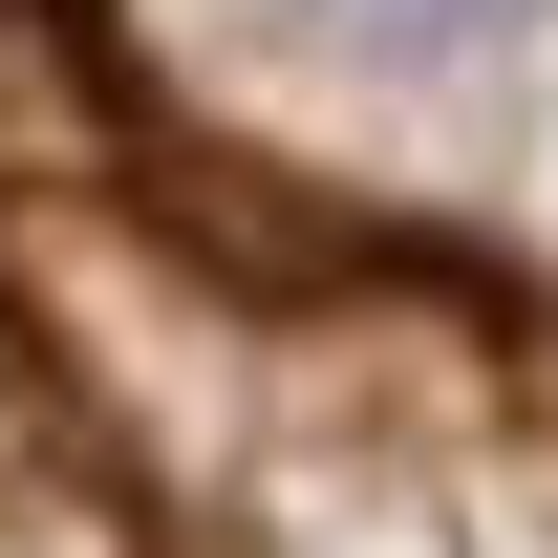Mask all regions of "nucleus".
<instances>
[{
  "label": "nucleus",
  "instance_id": "obj_2",
  "mask_svg": "<svg viewBox=\"0 0 558 558\" xmlns=\"http://www.w3.org/2000/svg\"><path fill=\"white\" fill-rule=\"evenodd\" d=\"M323 22H365V44H473V22H515V0H323Z\"/></svg>",
  "mask_w": 558,
  "mask_h": 558
},
{
  "label": "nucleus",
  "instance_id": "obj_1",
  "mask_svg": "<svg viewBox=\"0 0 558 558\" xmlns=\"http://www.w3.org/2000/svg\"><path fill=\"white\" fill-rule=\"evenodd\" d=\"M0 558H130V515L86 473H22V451H0Z\"/></svg>",
  "mask_w": 558,
  "mask_h": 558
}]
</instances>
